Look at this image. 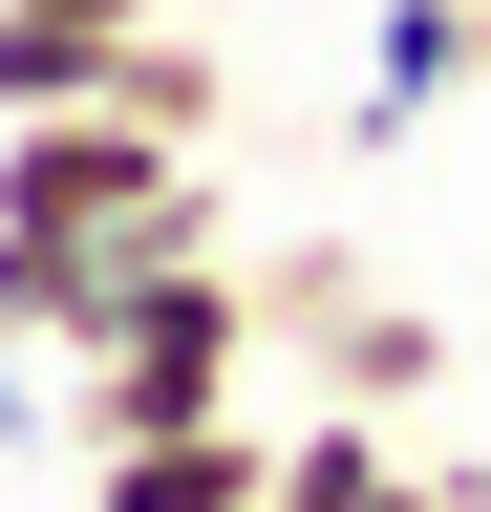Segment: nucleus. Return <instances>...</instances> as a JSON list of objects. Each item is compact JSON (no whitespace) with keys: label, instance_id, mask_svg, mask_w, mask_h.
I'll return each mask as SVG.
<instances>
[{"label":"nucleus","instance_id":"1","mask_svg":"<svg viewBox=\"0 0 491 512\" xmlns=\"http://www.w3.org/2000/svg\"><path fill=\"white\" fill-rule=\"evenodd\" d=\"M214 256V171L129 107H0V342L65 363L129 278Z\"/></svg>","mask_w":491,"mask_h":512},{"label":"nucleus","instance_id":"2","mask_svg":"<svg viewBox=\"0 0 491 512\" xmlns=\"http://www.w3.org/2000/svg\"><path fill=\"white\" fill-rule=\"evenodd\" d=\"M257 278H235V256H171V278H129L65 342V427L86 448H129V427H193V406H257Z\"/></svg>","mask_w":491,"mask_h":512},{"label":"nucleus","instance_id":"3","mask_svg":"<svg viewBox=\"0 0 491 512\" xmlns=\"http://www.w3.org/2000/svg\"><path fill=\"white\" fill-rule=\"evenodd\" d=\"M257 491H278V427L257 406H193V427L86 448V512H257Z\"/></svg>","mask_w":491,"mask_h":512},{"label":"nucleus","instance_id":"4","mask_svg":"<svg viewBox=\"0 0 491 512\" xmlns=\"http://www.w3.org/2000/svg\"><path fill=\"white\" fill-rule=\"evenodd\" d=\"M449 86H491V0H385V22H363V150H385V128H427Z\"/></svg>","mask_w":491,"mask_h":512},{"label":"nucleus","instance_id":"5","mask_svg":"<svg viewBox=\"0 0 491 512\" xmlns=\"http://www.w3.org/2000/svg\"><path fill=\"white\" fill-rule=\"evenodd\" d=\"M257 512H470V491L406 470L385 406H321V427H278V491H257Z\"/></svg>","mask_w":491,"mask_h":512},{"label":"nucleus","instance_id":"6","mask_svg":"<svg viewBox=\"0 0 491 512\" xmlns=\"http://www.w3.org/2000/svg\"><path fill=\"white\" fill-rule=\"evenodd\" d=\"M107 107H129V128H171V150H193V128L235 107V64L193 43V22H171V0H150V22H129V64H107Z\"/></svg>","mask_w":491,"mask_h":512},{"label":"nucleus","instance_id":"7","mask_svg":"<svg viewBox=\"0 0 491 512\" xmlns=\"http://www.w3.org/2000/svg\"><path fill=\"white\" fill-rule=\"evenodd\" d=\"M321 299V363H342V406H406V384H449V342H427L406 299H342V278H299Z\"/></svg>","mask_w":491,"mask_h":512},{"label":"nucleus","instance_id":"8","mask_svg":"<svg viewBox=\"0 0 491 512\" xmlns=\"http://www.w3.org/2000/svg\"><path fill=\"white\" fill-rule=\"evenodd\" d=\"M107 64H129V22H22L0 0V107H107Z\"/></svg>","mask_w":491,"mask_h":512},{"label":"nucleus","instance_id":"9","mask_svg":"<svg viewBox=\"0 0 491 512\" xmlns=\"http://www.w3.org/2000/svg\"><path fill=\"white\" fill-rule=\"evenodd\" d=\"M65 427V384H43V342H0V448H43Z\"/></svg>","mask_w":491,"mask_h":512}]
</instances>
